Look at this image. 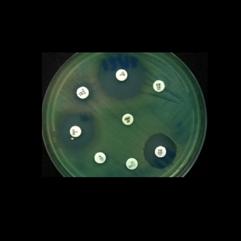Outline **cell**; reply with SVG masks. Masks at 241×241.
I'll use <instances>...</instances> for the list:
<instances>
[{
    "label": "cell",
    "mask_w": 241,
    "mask_h": 241,
    "mask_svg": "<svg viewBox=\"0 0 241 241\" xmlns=\"http://www.w3.org/2000/svg\"><path fill=\"white\" fill-rule=\"evenodd\" d=\"M77 96L80 98L84 99L86 98L88 96L89 91L88 89L86 87H82L78 89L77 90Z\"/></svg>",
    "instance_id": "6da1fadb"
},
{
    "label": "cell",
    "mask_w": 241,
    "mask_h": 241,
    "mask_svg": "<svg viewBox=\"0 0 241 241\" xmlns=\"http://www.w3.org/2000/svg\"><path fill=\"white\" fill-rule=\"evenodd\" d=\"M126 165L127 167L129 169L134 170L137 167L138 162L134 158H130L127 161Z\"/></svg>",
    "instance_id": "7a4b0ae2"
},
{
    "label": "cell",
    "mask_w": 241,
    "mask_h": 241,
    "mask_svg": "<svg viewBox=\"0 0 241 241\" xmlns=\"http://www.w3.org/2000/svg\"><path fill=\"white\" fill-rule=\"evenodd\" d=\"M117 79L119 81H124L127 77V72L123 70H120L118 71L116 74Z\"/></svg>",
    "instance_id": "3957f363"
},
{
    "label": "cell",
    "mask_w": 241,
    "mask_h": 241,
    "mask_svg": "<svg viewBox=\"0 0 241 241\" xmlns=\"http://www.w3.org/2000/svg\"><path fill=\"white\" fill-rule=\"evenodd\" d=\"M153 87L156 91L160 92L164 90L165 85L164 83L161 81H157L154 83Z\"/></svg>",
    "instance_id": "277c9868"
},
{
    "label": "cell",
    "mask_w": 241,
    "mask_h": 241,
    "mask_svg": "<svg viewBox=\"0 0 241 241\" xmlns=\"http://www.w3.org/2000/svg\"><path fill=\"white\" fill-rule=\"evenodd\" d=\"M81 131L80 128L77 126L72 127L70 130V134L72 136L74 137H77L81 134Z\"/></svg>",
    "instance_id": "5b68a950"
},
{
    "label": "cell",
    "mask_w": 241,
    "mask_h": 241,
    "mask_svg": "<svg viewBox=\"0 0 241 241\" xmlns=\"http://www.w3.org/2000/svg\"><path fill=\"white\" fill-rule=\"evenodd\" d=\"M95 161L98 163H103L106 160V156L102 152H98L96 153L94 156Z\"/></svg>",
    "instance_id": "8992f818"
},
{
    "label": "cell",
    "mask_w": 241,
    "mask_h": 241,
    "mask_svg": "<svg viewBox=\"0 0 241 241\" xmlns=\"http://www.w3.org/2000/svg\"><path fill=\"white\" fill-rule=\"evenodd\" d=\"M167 151L165 147L162 146L157 147L155 150L156 155L158 157H163L166 154Z\"/></svg>",
    "instance_id": "52a82bcc"
},
{
    "label": "cell",
    "mask_w": 241,
    "mask_h": 241,
    "mask_svg": "<svg viewBox=\"0 0 241 241\" xmlns=\"http://www.w3.org/2000/svg\"><path fill=\"white\" fill-rule=\"evenodd\" d=\"M123 123L125 125H131L134 121L133 116L129 114H127L123 116L122 118Z\"/></svg>",
    "instance_id": "ba28073f"
}]
</instances>
